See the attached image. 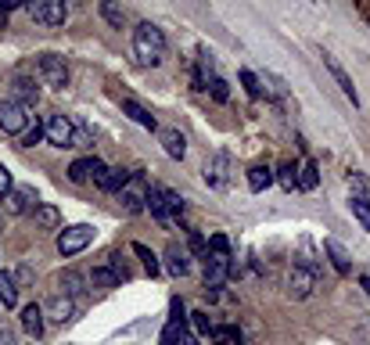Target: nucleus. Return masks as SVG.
Returning a JSON list of instances; mask_svg holds the SVG:
<instances>
[{"label": "nucleus", "instance_id": "c03bdc74", "mask_svg": "<svg viewBox=\"0 0 370 345\" xmlns=\"http://www.w3.org/2000/svg\"><path fill=\"white\" fill-rule=\"evenodd\" d=\"M108 259H112L108 266H112V273H115L119 280H130V270H126V263H122V256H119V252H112Z\"/></svg>", "mask_w": 370, "mask_h": 345}, {"label": "nucleus", "instance_id": "ddd939ff", "mask_svg": "<svg viewBox=\"0 0 370 345\" xmlns=\"http://www.w3.org/2000/svg\"><path fill=\"white\" fill-rule=\"evenodd\" d=\"M37 98H40L37 79H29V76H15V79H11V93H8V101H18V105H25V108H33V105H37Z\"/></svg>", "mask_w": 370, "mask_h": 345}, {"label": "nucleus", "instance_id": "49530a36", "mask_svg": "<svg viewBox=\"0 0 370 345\" xmlns=\"http://www.w3.org/2000/svg\"><path fill=\"white\" fill-rule=\"evenodd\" d=\"M90 144H94V137H90V130H86V126H79V122H76V137H72V148H90Z\"/></svg>", "mask_w": 370, "mask_h": 345}, {"label": "nucleus", "instance_id": "2eb2a0df", "mask_svg": "<svg viewBox=\"0 0 370 345\" xmlns=\"http://www.w3.org/2000/svg\"><path fill=\"white\" fill-rule=\"evenodd\" d=\"M159 144H162V151L169 155L173 162H180L183 155H187V141H183V134H180V130H173V126L159 130Z\"/></svg>", "mask_w": 370, "mask_h": 345}, {"label": "nucleus", "instance_id": "ea45409f", "mask_svg": "<svg viewBox=\"0 0 370 345\" xmlns=\"http://www.w3.org/2000/svg\"><path fill=\"white\" fill-rule=\"evenodd\" d=\"M209 93H212V101H220V105H227L230 101V86H227V79H209Z\"/></svg>", "mask_w": 370, "mask_h": 345}, {"label": "nucleus", "instance_id": "e433bc0d", "mask_svg": "<svg viewBox=\"0 0 370 345\" xmlns=\"http://www.w3.org/2000/svg\"><path fill=\"white\" fill-rule=\"evenodd\" d=\"M241 86L249 90V98H263V83L252 69H241Z\"/></svg>", "mask_w": 370, "mask_h": 345}, {"label": "nucleus", "instance_id": "37998d69", "mask_svg": "<svg viewBox=\"0 0 370 345\" xmlns=\"http://www.w3.org/2000/svg\"><path fill=\"white\" fill-rule=\"evenodd\" d=\"M209 248H212L216 256H230V237L227 234H212L209 237Z\"/></svg>", "mask_w": 370, "mask_h": 345}, {"label": "nucleus", "instance_id": "3c124183", "mask_svg": "<svg viewBox=\"0 0 370 345\" xmlns=\"http://www.w3.org/2000/svg\"><path fill=\"white\" fill-rule=\"evenodd\" d=\"M0 25H8V11H0Z\"/></svg>", "mask_w": 370, "mask_h": 345}, {"label": "nucleus", "instance_id": "c85d7f7f", "mask_svg": "<svg viewBox=\"0 0 370 345\" xmlns=\"http://www.w3.org/2000/svg\"><path fill=\"white\" fill-rule=\"evenodd\" d=\"M133 252L140 256V263H144V270H147L151 277H159V273H162V263H159V256H155V252H151V248H147V245L133 241Z\"/></svg>", "mask_w": 370, "mask_h": 345}, {"label": "nucleus", "instance_id": "de8ad7c7", "mask_svg": "<svg viewBox=\"0 0 370 345\" xmlns=\"http://www.w3.org/2000/svg\"><path fill=\"white\" fill-rule=\"evenodd\" d=\"M0 345H18V338L11 331H0Z\"/></svg>", "mask_w": 370, "mask_h": 345}, {"label": "nucleus", "instance_id": "58836bf2", "mask_svg": "<svg viewBox=\"0 0 370 345\" xmlns=\"http://www.w3.org/2000/svg\"><path fill=\"white\" fill-rule=\"evenodd\" d=\"M187 245H191V252H194L198 259H209V256H212V252H209V241H205L198 230H191V227H187Z\"/></svg>", "mask_w": 370, "mask_h": 345}, {"label": "nucleus", "instance_id": "dca6fc26", "mask_svg": "<svg viewBox=\"0 0 370 345\" xmlns=\"http://www.w3.org/2000/svg\"><path fill=\"white\" fill-rule=\"evenodd\" d=\"M44 327H47V313H44V306H25L22 309V331L29 334V338H40L44 334Z\"/></svg>", "mask_w": 370, "mask_h": 345}, {"label": "nucleus", "instance_id": "f3484780", "mask_svg": "<svg viewBox=\"0 0 370 345\" xmlns=\"http://www.w3.org/2000/svg\"><path fill=\"white\" fill-rule=\"evenodd\" d=\"M166 270H169L173 277H187V273H191V256L183 252L176 241L166 248Z\"/></svg>", "mask_w": 370, "mask_h": 345}, {"label": "nucleus", "instance_id": "f257e3e1", "mask_svg": "<svg viewBox=\"0 0 370 345\" xmlns=\"http://www.w3.org/2000/svg\"><path fill=\"white\" fill-rule=\"evenodd\" d=\"M133 58L147 69H155L166 61V33L155 22H140L133 29Z\"/></svg>", "mask_w": 370, "mask_h": 345}, {"label": "nucleus", "instance_id": "7c9ffc66", "mask_svg": "<svg viewBox=\"0 0 370 345\" xmlns=\"http://www.w3.org/2000/svg\"><path fill=\"white\" fill-rule=\"evenodd\" d=\"M58 285H61V295H69V299H76L79 292H83V277L76 273V270H65L58 277Z\"/></svg>", "mask_w": 370, "mask_h": 345}, {"label": "nucleus", "instance_id": "b1692460", "mask_svg": "<svg viewBox=\"0 0 370 345\" xmlns=\"http://www.w3.org/2000/svg\"><path fill=\"white\" fill-rule=\"evenodd\" d=\"M130 176H133V173H126V169H108V173L101 176V183H98V187H101V191H108V195H119L122 187L130 183Z\"/></svg>", "mask_w": 370, "mask_h": 345}, {"label": "nucleus", "instance_id": "0eeeda50", "mask_svg": "<svg viewBox=\"0 0 370 345\" xmlns=\"http://www.w3.org/2000/svg\"><path fill=\"white\" fill-rule=\"evenodd\" d=\"M230 277H234V259H230V256H216V252H212V256L205 259V288H209V292H220Z\"/></svg>", "mask_w": 370, "mask_h": 345}, {"label": "nucleus", "instance_id": "f704fd0d", "mask_svg": "<svg viewBox=\"0 0 370 345\" xmlns=\"http://www.w3.org/2000/svg\"><path fill=\"white\" fill-rule=\"evenodd\" d=\"M349 209H352V216L359 219V227L370 234V202H366V198H349Z\"/></svg>", "mask_w": 370, "mask_h": 345}, {"label": "nucleus", "instance_id": "cd10ccee", "mask_svg": "<svg viewBox=\"0 0 370 345\" xmlns=\"http://www.w3.org/2000/svg\"><path fill=\"white\" fill-rule=\"evenodd\" d=\"M122 280L112 273V266H98L94 273H90V288H101V292H112V288H119Z\"/></svg>", "mask_w": 370, "mask_h": 345}, {"label": "nucleus", "instance_id": "423d86ee", "mask_svg": "<svg viewBox=\"0 0 370 345\" xmlns=\"http://www.w3.org/2000/svg\"><path fill=\"white\" fill-rule=\"evenodd\" d=\"M90 241H94V227H86V223L65 227V230L58 234V252L65 256V259H69V256H79Z\"/></svg>", "mask_w": 370, "mask_h": 345}, {"label": "nucleus", "instance_id": "a878e982", "mask_svg": "<svg viewBox=\"0 0 370 345\" xmlns=\"http://www.w3.org/2000/svg\"><path fill=\"white\" fill-rule=\"evenodd\" d=\"M273 180H277V176H273V169H270V166H252V169H249V191L263 195Z\"/></svg>", "mask_w": 370, "mask_h": 345}, {"label": "nucleus", "instance_id": "f03ea898", "mask_svg": "<svg viewBox=\"0 0 370 345\" xmlns=\"http://www.w3.org/2000/svg\"><path fill=\"white\" fill-rule=\"evenodd\" d=\"M147 198H151V187H147V176L137 169L133 176H130V183L119 191V205H122V212L126 216H140L144 209H147Z\"/></svg>", "mask_w": 370, "mask_h": 345}, {"label": "nucleus", "instance_id": "6e6552de", "mask_svg": "<svg viewBox=\"0 0 370 345\" xmlns=\"http://www.w3.org/2000/svg\"><path fill=\"white\" fill-rule=\"evenodd\" d=\"M205 183L212 187V191H223V187L230 183V151H216L205 162Z\"/></svg>", "mask_w": 370, "mask_h": 345}, {"label": "nucleus", "instance_id": "9d476101", "mask_svg": "<svg viewBox=\"0 0 370 345\" xmlns=\"http://www.w3.org/2000/svg\"><path fill=\"white\" fill-rule=\"evenodd\" d=\"M313 288H317V270H310V266H291V273H288V292H291V299H310Z\"/></svg>", "mask_w": 370, "mask_h": 345}, {"label": "nucleus", "instance_id": "20e7f679", "mask_svg": "<svg viewBox=\"0 0 370 345\" xmlns=\"http://www.w3.org/2000/svg\"><path fill=\"white\" fill-rule=\"evenodd\" d=\"M37 76H40V83L51 86V90H65V86H69V65H65V58H58V54H40Z\"/></svg>", "mask_w": 370, "mask_h": 345}, {"label": "nucleus", "instance_id": "72a5a7b5", "mask_svg": "<svg viewBox=\"0 0 370 345\" xmlns=\"http://www.w3.org/2000/svg\"><path fill=\"white\" fill-rule=\"evenodd\" d=\"M349 191H352V198H366V202H370V180H366L359 169L349 173Z\"/></svg>", "mask_w": 370, "mask_h": 345}, {"label": "nucleus", "instance_id": "412c9836", "mask_svg": "<svg viewBox=\"0 0 370 345\" xmlns=\"http://www.w3.org/2000/svg\"><path fill=\"white\" fill-rule=\"evenodd\" d=\"M122 112H126V115L137 122V126H144V130H159V119L151 115L144 105H137L133 98H122Z\"/></svg>", "mask_w": 370, "mask_h": 345}, {"label": "nucleus", "instance_id": "4c0bfd02", "mask_svg": "<svg viewBox=\"0 0 370 345\" xmlns=\"http://www.w3.org/2000/svg\"><path fill=\"white\" fill-rule=\"evenodd\" d=\"M44 137H47V122H37V119H33V126H29V130H25L22 144H25V148H37V144H40Z\"/></svg>", "mask_w": 370, "mask_h": 345}, {"label": "nucleus", "instance_id": "8fccbe9b", "mask_svg": "<svg viewBox=\"0 0 370 345\" xmlns=\"http://www.w3.org/2000/svg\"><path fill=\"white\" fill-rule=\"evenodd\" d=\"M359 285H363V292H366V299H370V273H363V277H359Z\"/></svg>", "mask_w": 370, "mask_h": 345}, {"label": "nucleus", "instance_id": "a19ab883", "mask_svg": "<svg viewBox=\"0 0 370 345\" xmlns=\"http://www.w3.org/2000/svg\"><path fill=\"white\" fill-rule=\"evenodd\" d=\"M162 195H166V205H169V212H173V219H180L183 212H187V205H183V198H180L176 191H169V187H162Z\"/></svg>", "mask_w": 370, "mask_h": 345}, {"label": "nucleus", "instance_id": "4468645a", "mask_svg": "<svg viewBox=\"0 0 370 345\" xmlns=\"http://www.w3.org/2000/svg\"><path fill=\"white\" fill-rule=\"evenodd\" d=\"M324 65H327V72L334 76V83H338V86H342V93H345V98L352 101V108H359V93H356V86H352L349 72H345L342 65H338V58H331V54L324 51Z\"/></svg>", "mask_w": 370, "mask_h": 345}, {"label": "nucleus", "instance_id": "7ed1b4c3", "mask_svg": "<svg viewBox=\"0 0 370 345\" xmlns=\"http://www.w3.org/2000/svg\"><path fill=\"white\" fill-rule=\"evenodd\" d=\"M33 126V115H29L25 105L18 101H0V134L4 137H18Z\"/></svg>", "mask_w": 370, "mask_h": 345}, {"label": "nucleus", "instance_id": "f8f14e48", "mask_svg": "<svg viewBox=\"0 0 370 345\" xmlns=\"http://www.w3.org/2000/svg\"><path fill=\"white\" fill-rule=\"evenodd\" d=\"M4 202H8V216H25V212H37V205H40L37 191H33V187H29V183L15 187V191H11Z\"/></svg>", "mask_w": 370, "mask_h": 345}, {"label": "nucleus", "instance_id": "c756f323", "mask_svg": "<svg viewBox=\"0 0 370 345\" xmlns=\"http://www.w3.org/2000/svg\"><path fill=\"white\" fill-rule=\"evenodd\" d=\"M98 11H101V18H105L108 25H115V29H122V25H126V11H122L119 4H112V0H101V4H98Z\"/></svg>", "mask_w": 370, "mask_h": 345}, {"label": "nucleus", "instance_id": "a18cd8bd", "mask_svg": "<svg viewBox=\"0 0 370 345\" xmlns=\"http://www.w3.org/2000/svg\"><path fill=\"white\" fill-rule=\"evenodd\" d=\"M15 191V176L8 173V166H0V198H8Z\"/></svg>", "mask_w": 370, "mask_h": 345}, {"label": "nucleus", "instance_id": "4be33fe9", "mask_svg": "<svg viewBox=\"0 0 370 345\" xmlns=\"http://www.w3.org/2000/svg\"><path fill=\"white\" fill-rule=\"evenodd\" d=\"M320 183V166L313 159H302L298 162V191H317Z\"/></svg>", "mask_w": 370, "mask_h": 345}, {"label": "nucleus", "instance_id": "2f4dec72", "mask_svg": "<svg viewBox=\"0 0 370 345\" xmlns=\"http://www.w3.org/2000/svg\"><path fill=\"white\" fill-rule=\"evenodd\" d=\"M277 183H281L284 191H295L298 187V166L295 162H281V169H277Z\"/></svg>", "mask_w": 370, "mask_h": 345}, {"label": "nucleus", "instance_id": "79ce46f5", "mask_svg": "<svg viewBox=\"0 0 370 345\" xmlns=\"http://www.w3.org/2000/svg\"><path fill=\"white\" fill-rule=\"evenodd\" d=\"M209 341H212V345H234V341H237V331H234V327H216Z\"/></svg>", "mask_w": 370, "mask_h": 345}, {"label": "nucleus", "instance_id": "5701e85b", "mask_svg": "<svg viewBox=\"0 0 370 345\" xmlns=\"http://www.w3.org/2000/svg\"><path fill=\"white\" fill-rule=\"evenodd\" d=\"M259 83H263V93H266V98H273V101H284V98H288V83H284L281 76L263 72V76H259Z\"/></svg>", "mask_w": 370, "mask_h": 345}, {"label": "nucleus", "instance_id": "bb28decb", "mask_svg": "<svg viewBox=\"0 0 370 345\" xmlns=\"http://www.w3.org/2000/svg\"><path fill=\"white\" fill-rule=\"evenodd\" d=\"M33 219H37V227H44V230H58V227H61V212H58V205H37Z\"/></svg>", "mask_w": 370, "mask_h": 345}, {"label": "nucleus", "instance_id": "393cba45", "mask_svg": "<svg viewBox=\"0 0 370 345\" xmlns=\"http://www.w3.org/2000/svg\"><path fill=\"white\" fill-rule=\"evenodd\" d=\"M0 306H8V309L18 306V280L4 270H0Z\"/></svg>", "mask_w": 370, "mask_h": 345}, {"label": "nucleus", "instance_id": "c9c22d12", "mask_svg": "<svg viewBox=\"0 0 370 345\" xmlns=\"http://www.w3.org/2000/svg\"><path fill=\"white\" fill-rule=\"evenodd\" d=\"M183 334H187L183 320H169V324H166V331H162V345H176V341H183Z\"/></svg>", "mask_w": 370, "mask_h": 345}, {"label": "nucleus", "instance_id": "603ef678", "mask_svg": "<svg viewBox=\"0 0 370 345\" xmlns=\"http://www.w3.org/2000/svg\"><path fill=\"white\" fill-rule=\"evenodd\" d=\"M0 230H4V219H0Z\"/></svg>", "mask_w": 370, "mask_h": 345}, {"label": "nucleus", "instance_id": "1a4fd4ad", "mask_svg": "<svg viewBox=\"0 0 370 345\" xmlns=\"http://www.w3.org/2000/svg\"><path fill=\"white\" fill-rule=\"evenodd\" d=\"M76 137V122L69 115H47V141L54 148H72Z\"/></svg>", "mask_w": 370, "mask_h": 345}, {"label": "nucleus", "instance_id": "9b49d317", "mask_svg": "<svg viewBox=\"0 0 370 345\" xmlns=\"http://www.w3.org/2000/svg\"><path fill=\"white\" fill-rule=\"evenodd\" d=\"M105 173H108V166H105L101 159H94V155H86V159H76V162L69 166V180H72V183H86L90 176L101 183Z\"/></svg>", "mask_w": 370, "mask_h": 345}, {"label": "nucleus", "instance_id": "a211bd4d", "mask_svg": "<svg viewBox=\"0 0 370 345\" xmlns=\"http://www.w3.org/2000/svg\"><path fill=\"white\" fill-rule=\"evenodd\" d=\"M147 212L155 216V223H159V227H173V212H169V205H166V195H162V187H151Z\"/></svg>", "mask_w": 370, "mask_h": 345}, {"label": "nucleus", "instance_id": "6ab92c4d", "mask_svg": "<svg viewBox=\"0 0 370 345\" xmlns=\"http://www.w3.org/2000/svg\"><path fill=\"white\" fill-rule=\"evenodd\" d=\"M44 313L54 320V324H65V320H72V313H76V302L69 299V295H54L47 306H44Z\"/></svg>", "mask_w": 370, "mask_h": 345}, {"label": "nucleus", "instance_id": "473e14b6", "mask_svg": "<svg viewBox=\"0 0 370 345\" xmlns=\"http://www.w3.org/2000/svg\"><path fill=\"white\" fill-rule=\"evenodd\" d=\"M191 327H194V334H198V338H212V331H216V324H212V317H209L205 309L191 313Z\"/></svg>", "mask_w": 370, "mask_h": 345}, {"label": "nucleus", "instance_id": "39448f33", "mask_svg": "<svg viewBox=\"0 0 370 345\" xmlns=\"http://www.w3.org/2000/svg\"><path fill=\"white\" fill-rule=\"evenodd\" d=\"M25 15L33 18L37 25L58 29V25H65V18H69V8L61 4V0H37V4H25Z\"/></svg>", "mask_w": 370, "mask_h": 345}, {"label": "nucleus", "instance_id": "09e8293b", "mask_svg": "<svg viewBox=\"0 0 370 345\" xmlns=\"http://www.w3.org/2000/svg\"><path fill=\"white\" fill-rule=\"evenodd\" d=\"M180 345H205V341H201L198 334H191V331H187V334H183V341H180Z\"/></svg>", "mask_w": 370, "mask_h": 345}, {"label": "nucleus", "instance_id": "aec40b11", "mask_svg": "<svg viewBox=\"0 0 370 345\" xmlns=\"http://www.w3.org/2000/svg\"><path fill=\"white\" fill-rule=\"evenodd\" d=\"M324 252L331 256V266H334L338 273H342V277H345V273L352 270V259H349V252H345V245H342V241L327 237V241H324Z\"/></svg>", "mask_w": 370, "mask_h": 345}]
</instances>
